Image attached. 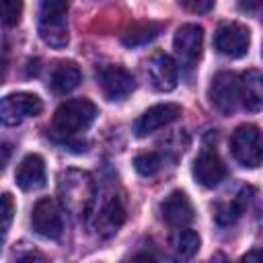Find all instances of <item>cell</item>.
Here are the masks:
<instances>
[{
	"instance_id": "cell-1",
	"label": "cell",
	"mask_w": 263,
	"mask_h": 263,
	"mask_svg": "<svg viewBox=\"0 0 263 263\" xmlns=\"http://www.w3.org/2000/svg\"><path fill=\"white\" fill-rule=\"evenodd\" d=\"M97 195V187H95V179L90 173L80 171V168H68L62 171L58 177V197L62 208L76 216V218H84L95 201Z\"/></svg>"
},
{
	"instance_id": "cell-2",
	"label": "cell",
	"mask_w": 263,
	"mask_h": 263,
	"mask_svg": "<svg viewBox=\"0 0 263 263\" xmlns=\"http://www.w3.org/2000/svg\"><path fill=\"white\" fill-rule=\"evenodd\" d=\"M97 117V105L88 99H70L53 113V129L60 136H76L90 127Z\"/></svg>"
},
{
	"instance_id": "cell-3",
	"label": "cell",
	"mask_w": 263,
	"mask_h": 263,
	"mask_svg": "<svg viewBox=\"0 0 263 263\" xmlns=\"http://www.w3.org/2000/svg\"><path fill=\"white\" fill-rule=\"evenodd\" d=\"M68 2L64 0H45L39 6V37L53 49L68 45Z\"/></svg>"
},
{
	"instance_id": "cell-4",
	"label": "cell",
	"mask_w": 263,
	"mask_h": 263,
	"mask_svg": "<svg viewBox=\"0 0 263 263\" xmlns=\"http://www.w3.org/2000/svg\"><path fill=\"white\" fill-rule=\"evenodd\" d=\"M230 152L234 160L247 168L263 164V132L257 125H238L230 136Z\"/></svg>"
},
{
	"instance_id": "cell-5",
	"label": "cell",
	"mask_w": 263,
	"mask_h": 263,
	"mask_svg": "<svg viewBox=\"0 0 263 263\" xmlns=\"http://www.w3.org/2000/svg\"><path fill=\"white\" fill-rule=\"evenodd\" d=\"M208 97L210 103L216 111H220L222 115H232L238 107L240 99V78L234 72H218L208 88Z\"/></svg>"
},
{
	"instance_id": "cell-6",
	"label": "cell",
	"mask_w": 263,
	"mask_h": 263,
	"mask_svg": "<svg viewBox=\"0 0 263 263\" xmlns=\"http://www.w3.org/2000/svg\"><path fill=\"white\" fill-rule=\"evenodd\" d=\"M43 103L33 92H12L0 103V119L4 125H18L21 121L39 115Z\"/></svg>"
},
{
	"instance_id": "cell-7",
	"label": "cell",
	"mask_w": 263,
	"mask_h": 263,
	"mask_svg": "<svg viewBox=\"0 0 263 263\" xmlns=\"http://www.w3.org/2000/svg\"><path fill=\"white\" fill-rule=\"evenodd\" d=\"M97 84L107 101H123L136 88L132 72L123 66H103L97 72Z\"/></svg>"
},
{
	"instance_id": "cell-8",
	"label": "cell",
	"mask_w": 263,
	"mask_h": 263,
	"mask_svg": "<svg viewBox=\"0 0 263 263\" xmlns=\"http://www.w3.org/2000/svg\"><path fill=\"white\" fill-rule=\"evenodd\" d=\"M251 45V31L240 23H222L214 35V47L226 58H242Z\"/></svg>"
},
{
	"instance_id": "cell-9",
	"label": "cell",
	"mask_w": 263,
	"mask_h": 263,
	"mask_svg": "<svg viewBox=\"0 0 263 263\" xmlns=\"http://www.w3.org/2000/svg\"><path fill=\"white\" fill-rule=\"evenodd\" d=\"M31 224L37 234L51 238V240L60 238L62 230H64V220H62V210H60L58 201L51 197L37 199V203L33 205V212H31Z\"/></svg>"
},
{
	"instance_id": "cell-10",
	"label": "cell",
	"mask_w": 263,
	"mask_h": 263,
	"mask_svg": "<svg viewBox=\"0 0 263 263\" xmlns=\"http://www.w3.org/2000/svg\"><path fill=\"white\" fill-rule=\"evenodd\" d=\"M224 177H226V164H224V160L220 158V154L214 148L205 146L197 154V158L193 160V179L201 187L214 189V187H218L224 181Z\"/></svg>"
},
{
	"instance_id": "cell-11",
	"label": "cell",
	"mask_w": 263,
	"mask_h": 263,
	"mask_svg": "<svg viewBox=\"0 0 263 263\" xmlns=\"http://www.w3.org/2000/svg\"><path fill=\"white\" fill-rule=\"evenodd\" d=\"M173 47L175 53L179 55V60L185 66H193L199 58H201V49H203V29L195 23H187L181 25L175 33L173 39Z\"/></svg>"
},
{
	"instance_id": "cell-12",
	"label": "cell",
	"mask_w": 263,
	"mask_h": 263,
	"mask_svg": "<svg viewBox=\"0 0 263 263\" xmlns=\"http://www.w3.org/2000/svg\"><path fill=\"white\" fill-rule=\"evenodd\" d=\"M146 76L150 80V84L160 90V92H171L177 86L179 80V70L177 64L171 55L158 51L154 55H150V60L146 62Z\"/></svg>"
},
{
	"instance_id": "cell-13",
	"label": "cell",
	"mask_w": 263,
	"mask_h": 263,
	"mask_svg": "<svg viewBox=\"0 0 263 263\" xmlns=\"http://www.w3.org/2000/svg\"><path fill=\"white\" fill-rule=\"evenodd\" d=\"M125 222V208L123 201L117 195H107V199L101 203L92 218V228L99 236L109 238L113 236Z\"/></svg>"
},
{
	"instance_id": "cell-14",
	"label": "cell",
	"mask_w": 263,
	"mask_h": 263,
	"mask_svg": "<svg viewBox=\"0 0 263 263\" xmlns=\"http://www.w3.org/2000/svg\"><path fill=\"white\" fill-rule=\"evenodd\" d=\"M179 115H181V107L177 103H160V105H154V107H150L148 111H144L138 117V121L134 125V132H136L138 138H144V136L154 134L156 129L173 123L175 119H179Z\"/></svg>"
},
{
	"instance_id": "cell-15",
	"label": "cell",
	"mask_w": 263,
	"mask_h": 263,
	"mask_svg": "<svg viewBox=\"0 0 263 263\" xmlns=\"http://www.w3.org/2000/svg\"><path fill=\"white\" fill-rule=\"evenodd\" d=\"M16 185L23 191H37L41 187H45L47 175H45V160L39 154H27L14 173Z\"/></svg>"
},
{
	"instance_id": "cell-16",
	"label": "cell",
	"mask_w": 263,
	"mask_h": 263,
	"mask_svg": "<svg viewBox=\"0 0 263 263\" xmlns=\"http://www.w3.org/2000/svg\"><path fill=\"white\" fill-rule=\"evenodd\" d=\"M160 212H162V218L168 226L173 228H183L187 224H191L195 212H193V205L189 201V197L183 193V191H173L160 205Z\"/></svg>"
},
{
	"instance_id": "cell-17",
	"label": "cell",
	"mask_w": 263,
	"mask_h": 263,
	"mask_svg": "<svg viewBox=\"0 0 263 263\" xmlns=\"http://www.w3.org/2000/svg\"><path fill=\"white\" fill-rule=\"evenodd\" d=\"M240 99L249 111L263 109V72L247 70L240 76Z\"/></svg>"
},
{
	"instance_id": "cell-18",
	"label": "cell",
	"mask_w": 263,
	"mask_h": 263,
	"mask_svg": "<svg viewBox=\"0 0 263 263\" xmlns=\"http://www.w3.org/2000/svg\"><path fill=\"white\" fill-rule=\"evenodd\" d=\"M82 80V72L74 62H58L51 70V88L55 95L72 92Z\"/></svg>"
},
{
	"instance_id": "cell-19",
	"label": "cell",
	"mask_w": 263,
	"mask_h": 263,
	"mask_svg": "<svg viewBox=\"0 0 263 263\" xmlns=\"http://www.w3.org/2000/svg\"><path fill=\"white\" fill-rule=\"evenodd\" d=\"M162 25L160 23H154V21H142V23H134L125 33H123V45L127 47H138V45H144L148 41H152L158 33H160Z\"/></svg>"
},
{
	"instance_id": "cell-20",
	"label": "cell",
	"mask_w": 263,
	"mask_h": 263,
	"mask_svg": "<svg viewBox=\"0 0 263 263\" xmlns=\"http://www.w3.org/2000/svg\"><path fill=\"white\" fill-rule=\"evenodd\" d=\"M199 234L195 230H181L177 240H175V259L177 263H185L189 259L195 257V253L199 251Z\"/></svg>"
},
{
	"instance_id": "cell-21",
	"label": "cell",
	"mask_w": 263,
	"mask_h": 263,
	"mask_svg": "<svg viewBox=\"0 0 263 263\" xmlns=\"http://www.w3.org/2000/svg\"><path fill=\"white\" fill-rule=\"evenodd\" d=\"M242 195H238L236 199H232V201H226V203H220L218 208H216V214H214V218H216V222L218 224H222V226H226V224H232V222H236L238 220V216L242 214Z\"/></svg>"
},
{
	"instance_id": "cell-22",
	"label": "cell",
	"mask_w": 263,
	"mask_h": 263,
	"mask_svg": "<svg viewBox=\"0 0 263 263\" xmlns=\"http://www.w3.org/2000/svg\"><path fill=\"white\" fill-rule=\"evenodd\" d=\"M134 166L142 177H152V175H156L160 171L162 160H160V156L156 152H144V154H138L134 158Z\"/></svg>"
},
{
	"instance_id": "cell-23",
	"label": "cell",
	"mask_w": 263,
	"mask_h": 263,
	"mask_svg": "<svg viewBox=\"0 0 263 263\" xmlns=\"http://www.w3.org/2000/svg\"><path fill=\"white\" fill-rule=\"evenodd\" d=\"M21 12H23V4L16 0H6L2 4V21L6 27H14L21 21Z\"/></svg>"
},
{
	"instance_id": "cell-24",
	"label": "cell",
	"mask_w": 263,
	"mask_h": 263,
	"mask_svg": "<svg viewBox=\"0 0 263 263\" xmlns=\"http://www.w3.org/2000/svg\"><path fill=\"white\" fill-rule=\"evenodd\" d=\"M12 214H14L12 197H10V193H4V195H2V232H4V234H6V232H8V228H10Z\"/></svg>"
},
{
	"instance_id": "cell-25",
	"label": "cell",
	"mask_w": 263,
	"mask_h": 263,
	"mask_svg": "<svg viewBox=\"0 0 263 263\" xmlns=\"http://www.w3.org/2000/svg\"><path fill=\"white\" fill-rule=\"evenodd\" d=\"M181 6L187 8V10H191V12H208V10L214 8V2L212 0H203V2H199V0L197 2L195 0H183Z\"/></svg>"
},
{
	"instance_id": "cell-26",
	"label": "cell",
	"mask_w": 263,
	"mask_h": 263,
	"mask_svg": "<svg viewBox=\"0 0 263 263\" xmlns=\"http://www.w3.org/2000/svg\"><path fill=\"white\" fill-rule=\"evenodd\" d=\"M14 263H47V259L37 253V251H29V253H23L14 259Z\"/></svg>"
},
{
	"instance_id": "cell-27",
	"label": "cell",
	"mask_w": 263,
	"mask_h": 263,
	"mask_svg": "<svg viewBox=\"0 0 263 263\" xmlns=\"http://www.w3.org/2000/svg\"><path fill=\"white\" fill-rule=\"evenodd\" d=\"M240 263H263V249H253L247 255H242Z\"/></svg>"
},
{
	"instance_id": "cell-28",
	"label": "cell",
	"mask_w": 263,
	"mask_h": 263,
	"mask_svg": "<svg viewBox=\"0 0 263 263\" xmlns=\"http://www.w3.org/2000/svg\"><path fill=\"white\" fill-rule=\"evenodd\" d=\"M123 263H156V259L152 255H148V253H136L129 259H125Z\"/></svg>"
},
{
	"instance_id": "cell-29",
	"label": "cell",
	"mask_w": 263,
	"mask_h": 263,
	"mask_svg": "<svg viewBox=\"0 0 263 263\" xmlns=\"http://www.w3.org/2000/svg\"><path fill=\"white\" fill-rule=\"evenodd\" d=\"M2 150H4V164L8 162V154H10V150H8V144H4L2 146Z\"/></svg>"
},
{
	"instance_id": "cell-30",
	"label": "cell",
	"mask_w": 263,
	"mask_h": 263,
	"mask_svg": "<svg viewBox=\"0 0 263 263\" xmlns=\"http://www.w3.org/2000/svg\"><path fill=\"white\" fill-rule=\"evenodd\" d=\"M261 55H263V47H261Z\"/></svg>"
}]
</instances>
